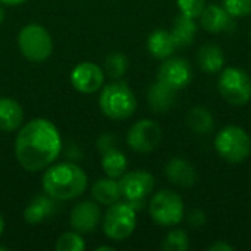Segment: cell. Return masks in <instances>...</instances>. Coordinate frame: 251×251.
Returning <instances> with one entry per match:
<instances>
[{
    "instance_id": "32",
    "label": "cell",
    "mask_w": 251,
    "mask_h": 251,
    "mask_svg": "<svg viewBox=\"0 0 251 251\" xmlns=\"http://www.w3.org/2000/svg\"><path fill=\"white\" fill-rule=\"evenodd\" d=\"M235 249L231 246V244H228V243H225V241H216V243H213L212 246H209V251H234Z\"/></svg>"
},
{
    "instance_id": "12",
    "label": "cell",
    "mask_w": 251,
    "mask_h": 251,
    "mask_svg": "<svg viewBox=\"0 0 251 251\" xmlns=\"http://www.w3.org/2000/svg\"><path fill=\"white\" fill-rule=\"evenodd\" d=\"M103 82H104V72L99 65L93 62L78 63L71 72L72 87L82 94L96 93L103 87Z\"/></svg>"
},
{
    "instance_id": "3",
    "label": "cell",
    "mask_w": 251,
    "mask_h": 251,
    "mask_svg": "<svg viewBox=\"0 0 251 251\" xmlns=\"http://www.w3.org/2000/svg\"><path fill=\"white\" fill-rule=\"evenodd\" d=\"M100 109L104 116L115 121H124L135 113L137 99L125 82H113L101 90Z\"/></svg>"
},
{
    "instance_id": "7",
    "label": "cell",
    "mask_w": 251,
    "mask_h": 251,
    "mask_svg": "<svg viewBox=\"0 0 251 251\" xmlns=\"http://www.w3.org/2000/svg\"><path fill=\"white\" fill-rule=\"evenodd\" d=\"M151 219L163 226L178 225L184 218V203L182 199L169 190H162L156 193L149 206Z\"/></svg>"
},
{
    "instance_id": "14",
    "label": "cell",
    "mask_w": 251,
    "mask_h": 251,
    "mask_svg": "<svg viewBox=\"0 0 251 251\" xmlns=\"http://www.w3.org/2000/svg\"><path fill=\"white\" fill-rule=\"evenodd\" d=\"M199 18L201 21L203 28L213 34L226 32V31L234 29V26H235L234 16L229 15L225 7H221L218 4L206 6Z\"/></svg>"
},
{
    "instance_id": "2",
    "label": "cell",
    "mask_w": 251,
    "mask_h": 251,
    "mask_svg": "<svg viewBox=\"0 0 251 251\" xmlns=\"http://www.w3.org/2000/svg\"><path fill=\"white\" fill-rule=\"evenodd\" d=\"M85 172L74 163H57L49 166L43 175V190L54 200H72L87 188Z\"/></svg>"
},
{
    "instance_id": "25",
    "label": "cell",
    "mask_w": 251,
    "mask_h": 251,
    "mask_svg": "<svg viewBox=\"0 0 251 251\" xmlns=\"http://www.w3.org/2000/svg\"><path fill=\"white\" fill-rule=\"evenodd\" d=\"M104 69L106 74L112 78V79H118L121 78L126 69H128V59L126 56H124L122 53H110L106 60H104Z\"/></svg>"
},
{
    "instance_id": "27",
    "label": "cell",
    "mask_w": 251,
    "mask_h": 251,
    "mask_svg": "<svg viewBox=\"0 0 251 251\" xmlns=\"http://www.w3.org/2000/svg\"><path fill=\"white\" fill-rule=\"evenodd\" d=\"M57 251H82L85 249V243L78 232H65L60 235L54 244Z\"/></svg>"
},
{
    "instance_id": "29",
    "label": "cell",
    "mask_w": 251,
    "mask_h": 251,
    "mask_svg": "<svg viewBox=\"0 0 251 251\" xmlns=\"http://www.w3.org/2000/svg\"><path fill=\"white\" fill-rule=\"evenodd\" d=\"M224 7L234 18L247 16L251 13V0H224Z\"/></svg>"
},
{
    "instance_id": "10",
    "label": "cell",
    "mask_w": 251,
    "mask_h": 251,
    "mask_svg": "<svg viewBox=\"0 0 251 251\" xmlns=\"http://www.w3.org/2000/svg\"><path fill=\"white\" fill-rule=\"evenodd\" d=\"M162 140L160 126L151 119H141L135 122L126 135L128 146L137 153L153 151Z\"/></svg>"
},
{
    "instance_id": "6",
    "label": "cell",
    "mask_w": 251,
    "mask_h": 251,
    "mask_svg": "<svg viewBox=\"0 0 251 251\" xmlns=\"http://www.w3.org/2000/svg\"><path fill=\"white\" fill-rule=\"evenodd\" d=\"M135 212L137 210L126 201H116L109 206L103 221L104 234L113 241H124L131 237L137 225Z\"/></svg>"
},
{
    "instance_id": "26",
    "label": "cell",
    "mask_w": 251,
    "mask_h": 251,
    "mask_svg": "<svg viewBox=\"0 0 251 251\" xmlns=\"http://www.w3.org/2000/svg\"><path fill=\"white\" fill-rule=\"evenodd\" d=\"M162 249L165 251H187L190 249V240L185 231L174 229L163 240Z\"/></svg>"
},
{
    "instance_id": "28",
    "label": "cell",
    "mask_w": 251,
    "mask_h": 251,
    "mask_svg": "<svg viewBox=\"0 0 251 251\" xmlns=\"http://www.w3.org/2000/svg\"><path fill=\"white\" fill-rule=\"evenodd\" d=\"M178 7L182 15L190 18H199L206 7V0H178Z\"/></svg>"
},
{
    "instance_id": "1",
    "label": "cell",
    "mask_w": 251,
    "mask_h": 251,
    "mask_svg": "<svg viewBox=\"0 0 251 251\" xmlns=\"http://www.w3.org/2000/svg\"><path fill=\"white\" fill-rule=\"evenodd\" d=\"M62 138L56 125L47 119L37 118L26 122L18 132L15 156L28 172H37L50 166L59 156Z\"/></svg>"
},
{
    "instance_id": "36",
    "label": "cell",
    "mask_w": 251,
    "mask_h": 251,
    "mask_svg": "<svg viewBox=\"0 0 251 251\" xmlns=\"http://www.w3.org/2000/svg\"><path fill=\"white\" fill-rule=\"evenodd\" d=\"M101 250H113V247H107V246H103V247H99L97 251H101Z\"/></svg>"
},
{
    "instance_id": "21",
    "label": "cell",
    "mask_w": 251,
    "mask_h": 251,
    "mask_svg": "<svg viewBox=\"0 0 251 251\" xmlns=\"http://www.w3.org/2000/svg\"><path fill=\"white\" fill-rule=\"evenodd\" d=\"M91 196L97 203L104 206H112L116 201H119V199L122 197L119 184L118 181H115V178L99 179L91 188Z\"/></svg>"
},
{
    "instance_id": "22",
    "label": "cell",
    "mask_w": 251,
    "mask_h": 251,
    "mask_svg": "<svg viewBox=\"0 0 251 251\" xmlns=\"http://www.w3.org/2000/svg\"><path fill=\"white\" fill-rule=\"evenodd\" d=\"M196 34H197V24L194 22V18L181 13L175 19L174 29H172V37L176 43V47L191 46Z\"/></svg>"
},
{
    "instance_id": "18",
    "label": "cell",
    "mask_w": 251,
    "mask_h": 251,
    "mask_svg": "<svg viewBox=\"0 0 251 251\" xmlns=\"http://www.w3.org/2000/svg\"><path fill=\"white\" fill-rule=\"evenodd\" d=\"M53 200L54 199H51L50 196H37L35 199H32L24 212L25 221L31 225H37L41 224L46 218L51 216L56 210Z\"/></svg>"
},
{
    "instance_id": "11",
    "label": "cell",
    "mask_w": 251,
    "mask_h": 251,
    "mask_svg": "<svg viewBox=\"0 0 251 251\" xmlns=\"http://www.w3.org/2000/svg\"><path fill=\"white\" fill-rule=\"evenodd\" d=\"M193 79V69L187 59L182 57H172L168 59L157 72V81L163 82L165 85L181 90L185 88Z\"/></svg>"
},
{
    "instance_id": "5",
    "label": "cell",
    "mask_w": 251,
    "mask_h": 251,
    "mask_svg": "<svg viewBox=\"0 0 251 251\" xmlns=\"http://www.w3.org/2000/svg\"><path fill=\"white\" fill-rule=\"evenodd\" d=\"M18 46L21 53L31 62H43L50 57L53 51V41L49 31L40 24L25 25L18 35Z\"/></svg>"
},
{
    "instance_id": "24",
    "label": "cell",
    "mask_w": 251,
    "mask_h": 251,
    "mask_svg": "<svg viewBox=\"0 0 251 251\" xmlns=\"http://www.w3.org/2000/svg\"><path fill=\"white\" fill-rule=\"evenodd\" d=\"M187 124L193 132L200 134V135L210 134L213 131V126H215V121H213L212 113L209 112V109H206L203 106L193 107L188 112Z\"/></svg>"
},
{
    "instance_id": "16",
    "label": "cell",
    "mask_w": 251,
    "mask_h": 251,
    "mask_svg": "<svg viewBox=\"0 0 251 251\" xmlns=\"http://www.w3.org/2000/svg\"><path fill=\"white\" fill-rule=\"evenodd\" d=\"M147 100L153 112L165 113L174 107L176 101V90L157 81L153 85H150L149 93H147Z\"/></svg>"
},
{
    "instance_id": "17",
    "label": "cell",
    "mask_w": 251,
    "mask_h": 251,
    "mask_svg": "<svg viewBox=\"0 0 251 251\" xmlns=\"http://www.w3.org/2000/svg\"><path fill=\"white\" fill-rule=\"evenodd\" d=\"M24 121V110L18 101L9 97H0V131L10 132L18 129Z\"/></svg>"
},
{
    "instance_id": "31",
    "label": "cell",
    "mask_w": 251,
    "mask_h": 251,
    "mask_svg": "<svg viewBox=\"0 0 251 251\" xmlns=\"http://www.w3.org/2000/svg\"><path fill=\"white\" fill-rule=\"evenodd\" d=\"M97 146H99V150L103 153V151H106V150L115 147V138H113L110 134H103V135L99 138Z\"/></svg>"
},
{
    "instance_id": "35",
    "label": "cell",
    "mask_w": 251,
    "mask_h": 251,
    "mask_svg": "<svg viewBox=\"0 0 251 251\" xmlns=\"http://www.w3.org/2000/svg\"><path fill=\"white\" fill-rule=\"evenodd\" d=\"M3 19H4V12H3V7L0 6V24L3 22Z\"/></svg>"
},
{
    "instance_id": "13",
    "label": "cell",
    "mask_w": 251,
    "mask_h": 251,
    "mask_svg": "<svg viewBox=\"0 0 251 251\" xmlns=\"http://www.w3.org/2000/svg\"><path fill=\"white\" fill-rule=\"evenodd\" d=\"M101 218L100 209L93 201L78 203L71 212V225L78 234H90L96 229Z\"/></svg>"
},
{
    "instance_id": "30",
    "label": "cell",
    "mask_w": 251,
    "mask_h": 251,
    "mask_svg": "<svg viewBox=\"0 0 251 251\" xmlns=\"http://www.w3.org/2000/svg\"><path fill=\"white\" fill-rule=\"evenodd\" d=\"M188 224L193 226V228H201L204 224H206V213L203 210H193L190 215H188Z\"/></svg>"
},
{
    "instance_id": "33",
    "label": "cell",
    "mask_w": 251,
    "mask_h": 251,
    "mask_svg": "<svg viewBox=\"0 0 251 251\" xmlns=\"http://www.w3.org/2000/svg\"><path fill=\"white\" fill-rule=\"evenodd\" d=\"M25 0H0V3L3 4H9V6H18L21 3H24Z\"/></svg>"
},
{
    "instance_id": "8",
    "label": "cell",
    "mask_w": 251,
    "mask_h": 251,
    "mask_svg": "<svg viewBox=\"0 0 251 251\" xmlns=\"http://www.w3.org/2000/svg\"><path fill=\"white\" fill-rule=\"evenodd\" d=\"M224 99L234 106H244L251 100V78L240 68H226L219 78Z\"/></svg>"
},
{
    "instance_id": "34",
    "label": "cell",
    "mask_w": 251,
    "mask_h": 251,
    "mask_svg": "<svg viewBox=\"0 0 251 251\" xmlns=\"http://www.w3.org/2000/svg\"><path fill=\"white\" fill-rule=\"evenodd\" d=\"M3 228H4V221H3V216L0 213V235L3 234Z\"/></svg>"
},
{
    "instance_id": "23",
    "label": "cell",
    "mask_w": 251,
    "mask_h": 251,
    "mask_svg": "<svg viewBox=\"0 0 251 251\" xmlns=\"http://www.w3.org/2000/svg\"><path fill=\"white\" fill-rule=\"evenodd\" d=\"M101 168L104 171V174L109 178H121L128 168V160L125 157V154L118 150L116 147H112L106 151L101 153Z\"/></svg>"
},
{
    "instance_id": "15",
    "label": "cell",
    "mask_w": 251,
    "mask_h": 251,
    "mask_svg": "<svg viewBox=\"0 0 251 251\" xmlns=\"http://www.w3.org/2000/svg\"><path fill=\"white\" fill-rule=\"evenodd\" d=\"M165 174H166V178L172 184H175L178 187H184V188H190V187L196 185V182L199 179L196 168L190 162H187L185 159H181V157H175V159L169 160L166 163Z\"/></svg>"
},
{
    "instance_id": "9",
    "label": "cell",
    "mask_w": 251,
    "mask_h": 251,
    "mask_svg": "<svg viewBox=\"0 0 251 251\" xmlns=\"http://www.w3.org/2000/svg\"><path fill=\"white\" fill-rule=\"evenodd\" d=\"M121 196L129 203L135 210L141 209L144 200L154 188V178L146 171H132L124 174L118 181Z\"/></svg>"
},
{
    "instance_id": "20",
    "label": "cell",
    "mask_w": 251,
    "mask_h": 251,
    "mask_svg": "<svg viewBox=\"0 0 251 251\" xmlns=\"http://www.w3.org/2000/svg\"><path fill=\"white\" fill-rule=\"evenodd\" d=\"M197 63L203 72L216 74L225 63V56L218 44H204L197 51Z\"/></svg>"
},
{
    "instance_id": "4",
    "label": "cell",
    "mask_w": 251,
    "mask_h": 251,
    "mask_svg": "<svg viewBox=\"0 0 251 251\" xmlns=\"http://www.w3.org/2000/svg\"><path fill=\"white\" fill-rule=\"evenodd\" d=\"M215 147L224 160L229 163H241L250 156L251 140L243 128L231 125L216 135Z\"/></svg>"
},
{
    "instance_id": "19",
    "label": "cell",
    "mask_w": 251,
    "mask_h": 251,
    "mask_svg": "<svg viewBox=\"0 0 251 251\" xmlns=\"http://www.w3.org/2000/svg\"><path fill=\"white\" fill-rule=\"evenodd\" d=\"M147 47L151 56L157 59H168L176 49V43L172 37V32L165 29H157L150 34L147 40Z\"/></svg>"
},
{
    "instance_id": "37",
    "label": "cell",
    "mask_w": 251,
    "mask_h": 251,
    "mask_svg": "<svg viewBox=\"0 0 251 251\" xmlns=\"http://www.w3.org/2000/svg\"><path fill=\"white\" fill-rule=\"evenodd\" d=\"M250 38H251V29H250Z\"/></svg>"
}]
</instances>
